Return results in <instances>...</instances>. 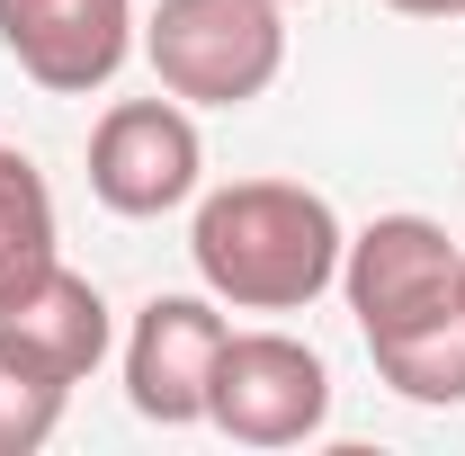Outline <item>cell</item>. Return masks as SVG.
<instances>
[{
    "mask_svg": "<svg viewBox=\"0 0 465 456\" xmlns=\"http://www.w3.org/2000/svg\"><path fill=\"white\" fill-rule=\"evenodd\" d=\"M349 233L322 188L304 179H232L215 197H197L188 260L215 304L232 313H304L322 286H341Z\"/></svg>",
    "mask_w": 465,
    "mask_h": 456,
    "instance_id": "cell-1",
    "label": "cell"
},
{
    "mask_svg": "<svg viewBox=\"0 0 465 456\" xmlns=\"http://www.w3.org/2000/svg\"><path fill=\"white\" fill-rule=\"evenodd\" d=\"M143 63L188 108H251L287 72V9L278 0H162L143 18Z\"/></svg>",
    "mask_w": 465,
    "mask_h": 456,
    "instance_id": "cell-2",
    "label": "cell"
},
{
    "mask_svg": "<svg viewBox=\"0 0 465 456\" xmlns=\"http://www.w3.org/2000/svg\"><path fill=\"white\" fill-rule=\"evenodd\" d=\"M206 421L242 439V448H304L331 421V367L322 349H304L295 332H232L215 358V394Z\"/></svg>",
    "mask_w": 465,
    "mask_h": 456,
    "instance_id": "cell-3",
    "label": "cell"
},
{
    "mask_svg": "<svg viewBox=\"0 0 465 456\" xmlns=\"http://www.w3.org/2000/svg\"><path fill=\"white\" fill-rule=\"evenodd\" d=\"M341 295L358 313V341H403L420 322H439L457 304V251H448V224L430 215H376L367 233H349L341 251Z\"/></svg>",
    "mask_w": 465,
    "mask_h": 456,
    "instance_id": "cell-4",
    "label": "cell"
},
{
    "mask_svg": "<svg viewBox=\"0 0 465 456\" xmlns=\"http://www.w3.org/2000/svg\"><path fill=\"white\" fill-rule=\"evenodd\" d=\"M206 179V144L188 125V99H116L90 134V197L108 215H171Z\"/></svg>",
    "mask_w": 465,
    "mask_h": 456,
    "instance_id": "cell-5",
    "label": "cell"
},
{
    "mask_svg": "<svg viewBox=\"0 0 465 456\" xmlns=\"http://www.w3.org/2000/svg\"><path fill=\"white\" fill-rule=\"evenodd\" d=\"M224 341H232V322L215 313V295H153L125 332V402L162 430L206 421Z\"/></svg>",
    "mask_w": 465,
    "mask_h": 456,
    "instance_id": "cell-6",
    "label": "cell"
},
{
    "mask_svg": "<svg viewBox=\"0 0 465 456\" xmlns=\"http://www.w3.org/2000/svg\"><path fill=\"white\" fill-rule=\"evenodd\" d=\"M0 55L54 99H90L134 55V0H0Z\"/></svg>",
    "mask_w": 465,
    "mask_h": 456,
    "instance_id": "cell-7",
    "label": "cell"
},
{
    "mask_svg": "<svg viewBox=\"0 0 465 456\" xmlns=\"http://www.w3.org/2000/svg\"><path fill=\"white\" fill-rule=\"evenodd\" d=\"M116 322H108V295L81 278V269H45V278H27L18 295H0V349L9 358H27V367H45L63 385H81L99 358H108Z\"/></svg>",
    "mask_w": 465,
    "mask_h": 456,
    "instance_id": "cell-8",
    "label": "cell"
},
{
    "mask_svg": "<svg viewBox=\"0 0 465 456\" xmlns=\"http://www.w3.org/2000/svg\"><path fill=\"white\" fill-rule=\"evenodd\" d=\"M54 260H63L54 251V188L18 144H0V295L45 278Z\"/></svg>",
    "mask_w": 465,
    "mask_h": 456,
    "instance_id": "cell-9",
    "label": "cell"
},
{
    "mask_svg": "<svg viewBox=\"0 0 465 456\" xmlns=\"http://www.w3.org/2000/svg\"><path fill=\"white\" fill-rule=\"evenodd\" d=\"M367 358H376V376H385L403 402H430V411L465 402V313L457 304H448L439 322L403 332V341H376Z\"/></svg>",
    "mask_w": 465,
    "mask_h": 456,
    "instance_id": "cell-10",
    "label": "cell"
},
{
    "mask_svg": "<svg viewBox=\"0 0 465 456\" xmlns=\"http://www.w3.org/2000/svg\"><path fill=\"white\" fill-rule=\"evenodd\" d=\"M63 376H45V367H27V358H9L0 349V456H36L45 439H54L63 421Z\"/></svg>",
    "mask_w": 465,
    "mask_h": 456,
    "instance_id": "cell-11",
    "label": "cell"
},
{
    "mask_svg": "<svg viewBox=\"0 0 465 456\" xmlns=\"http://www.w3.org/2000/svg\"><path fill=\"white\" fill-rule=\"evenodd\" d=\"M385 9H403V18H448L457 0H385Z\"/></svg>",
    "mask_w": 465,
    "mask_h": 456,
    "instance_id": "cell-12",
    "label": "cell"
},
{
    "mask_svg": "<svg viewBox=\"0 0 465 456\" xmlns=\"http://www.w3.org/2000/svg\"><path fill=\"white\" fill-rule=\"evenodd\" d=\"M457 313H465V251H457Z\"/></svg>",
    "mask_w": 465,
    "mask_h": 456,
    "instance_id": "cell-13",
    "label": "cell"
},
{
    "mask_svg": "<svg viewBox=\"0 0 465 456\" xmlns=\"http://www.w3.org/2000/svg\"><path fill=\"white\" fill-rule=\"evenodd\" d=\"M457 18H465V0H457Z\"/></svg>",
    "mask_w": 465,
    "mask_h": 456,
    "instance_id": "cell-14",
    "label": "cell"
},
{
    "mask_svg": "<svg viewBox=\"0 0 465 456\" xmlns=\"http://www.w3.org/2000/svg\"><path fill=\"white\" fill-rule=\"evenodd\" d=\"M278 9H287V0H278Z\"/></svg>",
    "mask_w": 465,
    "mask_h": 456,
    "instance_id": "cell-15",
    "label": "cell"
}]
</instances>
